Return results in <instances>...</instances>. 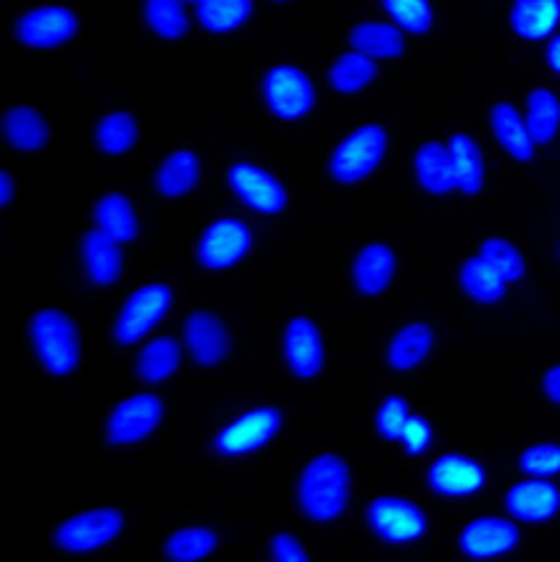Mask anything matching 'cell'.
Listing matches in <instances>:
<instances>
[{"label":"cell","mask_w":560,"mask_h":562,"mask_svg":"<svg viewBox=\"0 0 560 562\" xmlns=\"http://www.w3.org/2000/svg\"><path fill=\"white\" fill-rule=\"evenodd\" d=\"M350 499V468L335 452L316 454L298 481L300 510L318 524H332Z\"/></svg>","instance_id":"obj_1"},{"label":"cell","mask_w":560,"mask_h":562,"mask_svg":"<svg viewBox=\"0 0 560 562\" xmlns=\"http://www.w3.org/2000/svg\"><path fill=\"white\" fill-rule=\"evenodd\" d=\"M30 337L40 366L53 376H69L79 366V329L64 311H37L32 316Z\"/></svg>","instance_id":"obj_2"},{"label":"cell","mask_w":560,"mask_h":562,"mask_svg":"<svg viewBox=\"0 0 560 562\" xmlns=\"http://www.w3.org/2000/svg\"><path fill=\"white\" fill-rule=\"evenodd\" d=\"M387 153V132L379 124H363L339 143L329 158V173L339 184H358L379 169Z\"/></svg>","instance_id":"obj_3"},{"label":"cell","mask_w":560,"mask_h":562,"mask_svg":"<svg viewBox=\"0 0 560 562\" xmlns=\"http://www.w3.org/2000/svg\"><path fill=\"white\" fill-rule=\"evenodd\" d=\"M175 303V292L166 284L139 286L130 294V300L119 311L116 324H113V337L119 345H135L150 329L161 324L166 313Z\"/></svg>","instance_id":"obj_4"},{"label":"cell","mask_w":560,"mask_h":562,"mask_svg":"<svg viewBox=\"0 0 560 562\" xmlns=\"http://www.w3.org/2000/svg\"><path fill=\"white\" fill-rule=\"evenodd\" d=\"M366 524L387 544H413L426 533V513L405 497H377L366 510Z\"/></svg>","instance_id":"obj_5"},{"label":"cell","mask_w":560,"mask_h":562,"mask_svg":"<svg viewBox=\"0 0 560 562\" xmlns=\"http://www.w3.org/2000/svg\"><path fill=\"white\" fill-rule=\"evenodd\" d=\"M266 109L282 122H300L316 103L311 77L295 66H275L264 79Z\"/></svg>","instance_id":"obj_6"},{"label":"cell","mask_w":560,"mask_h":562,"mask_svg":"<svg viewBox=\"0 0 560 562\" xmlns=\"http://www.w3.org/2000/svg\"><path fill=\"white\" fill-rule=\"evenodd\" d=\"M282 428V413L275 407H256L226 424L213 439V450L222 458H243L269 445Z\"/></svg>","instance_id":"obj_7"},{"label":"cell","mask_w":560,"mask_h":562,"mask_svg":"<svg viewBox=\"0 0 560 562\" xmlns=\"http://www.w3.org/2000/svg\"><path fill=\"white\" fill-rule=\"evenodd\" d=\"M122 528V513L113 510V507H100V510L77 513L66 518L53 533V544L61 552H90L116 539Z\"/></svg>","instance_id":"obj_8"},{"label":"cell","mask_w":560,"mask_h":562,"mask_svg":"<svg viewBox=\"0 0 560 562\" xmlns=\"http://www.w3.org/2000/svg\"><path fill=\"white\" fill-rule=\"evenodd\" d=\"M253 232L239 218H219L203 232L198 243V263L209 271L237 266L250 252Z\"/></svg>","instance_id":"obj_9"},{"label":"cell","mask_w":560,"mask_h":562,"mask_svg":"<svg viewBox=\"0 0 560 562\" xmlns=\"http://www.w3.org/2000/svg\"><path fill=\"white\" fill-rule=\"evenodd\" d=\"M13 35L26 48H61L77 35V16L64 5H40L16 19Z\"/></svg>","instance_id":"obj_10"},{"label":"cell","mask_w":560,"mask_h":562,"mask_svg":"<svg viewBox=\"0 0 560 562\" xmlns=\"http://www.w3.org/2000/svg\"><path fill=\"white\" fill-rule=\"evenodd\" d=\"M164 418V403L156 394H135V397L124 400L116 405V411L109 418V434L111 445H135L143 441L156 431Z\"/></svg>","instance_id":"obj_11"},{"label":"cell","mask_w":560,"mask_h":562,"mask_svg":"<svg viewBox=\"0 0 560 562\" xmlns=\"http://www.w3.org/2000/svg\"><path fill=\"white\" fill-rule=\"evenodd\" d=\"M518 541H522V531H518V526L513 520L484 515V518H477L463 526L461 537H458V550L466 558L492 560L516 550Z\"/></svg>","instance_id":"obj_12"},{"label":"cell","mask_w":560,"mask_h":562,"mask_svg":"<svg viewBox=\"0 0 560 562\" xmlns=\"http://www.w3.org/2000/svg\"><path fill=\"white\" fill-rule=\"evenodd\" d=\"M426 484L439 497H471L482 492L486 484V471L479 460L469 454H443L426 471Z\"/></svg>","instance_id":"obj_13"},{"label":"cell","mask_w":560,"mask_h":562,"mask_svg":"<svg viewBox=\"0 0 560 562\" xmlns=\"http://www.w3.org/2000/svg\"><path fill=\"white\" fill-rule=\"evenodd\" d=\"M226 182H229L235 195L245 205L258 213H279L287 205V192L275 173H269L256 164H235L226 171Z\"/></svg>","instance_id":"obj_14"},{"label":"cell","mask_w":560,"mask_h":562,"mask_svg":"<svg viewBox=\"0 0 560 562\" xmlns=\"http://www.w3.org/2000/svg\"><path fill=\"white\" fill-rule=\"evenodd\" d=\"M184 347L198 366H222L229 355V331L224 321L209 311H195L182 324Z\"/></svg>","instance_id":"obj_15"},{"label":"cell","mask_w":560,"mask_h":562,"mask_svg":"<svg viewBox=\"0 0 560 562\" xmlns=\"http://www.w3.org/2000/svg\"><path fill=\"white\" fill-rule=\"evenodd\" d=\"M284 358L298 379H316L324 368V339L311 318H292L284 326Z\"/></svg>","instance_id":"obj_16"},{"label":"cell","mask_w":560,"mask_h":562,"mask_svg":"<svg viewBox=\"0 0 560 562\" xmlns=\"http://www.w3.org/2000/svg\"><path fill=\"white\" fill-rule=\"evenodd\" d=\"M505 510L522 524H545L560 513V490L548 479L531 476L505 494Z\"/></svg>","instance_id":"obj_17"},{"label":"cell","mask_w":560,"mask_h":562,"mask_svg":"<svg viewBox=\"0 0 560 562\" xmlns=\"http://www.w3.org/2000/svg\"><path fill=\"white\" fill-rule=\"evenodd\" d=\"M397 269V258L390 245H366L352 260V284L366 297H379L392 284Z\"/></svg>","instance_id":"obj_18"},{"label":"cell","mask_w":560,"mask_h":562,"mask_svg":"<svg viewBox=\"0 0 560 562\" xmlns=\"http://www.w3.org/2000/svg\"><path fill=\"white\" fill-rule=\"evenodd\" d=\"M490 124L492 135L503 147L505 153L513 160H522V164H529L535 158V139H531L529 126H526V119L516 111V105L511 103H495L490 111Z\"/></svg>","instance_id":"obj_19"},{"label":"cell","mask_w":560,"mask_h":562,"mask_svg":"<svg viewBox=\"0 0 560 562\" xmlns=\"http://www.w3.org/2000/svg\"><path fill=\"white\" fill-rule=\"evenodd\" d=\"M82 263H85V273H88V279L98 286L116 284L124 269V258H122V250H119V243L100 229L90 232L88 237H85Z\"/></svg>","instance_id":"obj_20"},{"label":"cell","mask_w":560,"mask_h":562,"mask_svg":"<svg viewBox=\"0 0 560 562\" xmlns=\"http://www.w3.org/2000/svg\"><path fill=\"white\" fill-rule=\"evenodd\" d=\"M413 171L422 190L429 195H448L456 190V171H452L448 145L424 143L413 156Z\"/></svg>","instance_id":"obj_21"},{"label":"cell","mask_w":560,"mask_h":562,"mask_svg":"<svg viewBox=\"0 0 560 562\" xmlns=\"http://www.w3.org/2000/svg\"><path fill=\"white\" fill-rule=\"evenodd\" d=\"M432 347H435V331L422 321H413V324L403 326L387 345V366L400 373L413 371L429 358Z\"/></svg>","instance_id":"obj_22"},{"label":"cell","mask_w":560,"mask_h":562,"mask_svg":"<svg viewBox=\"0 0 560 562\" xmlns=\"http://www.w3.org/2000/svg\"><path fill=\"white\" fill-rule=\"evenodd\" d=\"M560 24V0H516L511 26L522 40H548Z\"/></svg>","instance_id":"obj_23"},{"label":"cell","mask_w":560,"mask_h":562,"mask_svg":"<svg viewBox=\"0 0 560 562\" xmlns=\"http://www.w3.org/2000/svg\"><path fill=\"white\" fill-rule=\"evenodd\" d=\"M3 135L13 150L35 153L43 150L51 139L48 122L30 105H13L3 116Z\"/></svg>","instance_id":"obj_24"},{"label":"cell","mask_w":560,"mask_h":562,"mask_svg":"<svg viewBox=\"0 0 560 562\" xmlns=\"http://www.w3.org/2000/svg\"><path fill=\"white\" fill-rule=\"evenodd\" d=\"M448 150L456 171V190H461L463 195H479L484 187V158L477 139L458 132L448 139Z\"/></svg>","instance_id":"obj_25"},{"label":"cell","mask_w":560,"mask_h":562,"mask_svg":"<svg viewBox=\"0 0 560 562\" xmlns=\"http://www.w3.org/2000/svg\"><path fill=\"white\" fill-rule=\"evenodd\" d=\"M458 281H461V290L469 294L473 303L482 305L500 303L505 297V290H508V281L500 277L495 266L490 260H484L479 252L461 266Z\"/></svg>","instance_id":"obj_26"},{"label":"cell","mask_w":560,"mask_h":562,"mask_svg":"<svg viewBox=\"0 0 560 562\" xmlns=\"http://www.w3.org/2000/svg\"><path fill=\"white\" fill-rule=\"evenodd\" d=\"M350 45L369 58H397L405 50V37L397 24L361 22L350 30Z\"/></svg>","instance_id":"obj_27"},{"label":"cell","mask_w":560,"mask_h":562,"mask_svg":"<svg viewBox=\"0 0 560 562\" xmlns=\"http://www.w3.org/2000/svg\"><path fill=\"white\" fill-rule=\"evenodd\" d=\"M200 179V160L192 150H177L158 166L156 190L164 198H184L195 190Z\"/></svg>","instance_id":"obj_28"},{"label":"cell","mask_w":560,"mask_h":562,"mask_svg":"<svg viewBox=\"0 0 560 562\" xmlns=\"http://www.w3.org/2000/svg\"><path fill=\"white\" fill-rule=\"evenodd\" d=\"M526 126L535 145H548L560 130V100L552 90L537 87L526 98Z\"/></svg>","instance_id":"obj_29"},{"label":"cell","mask_w":560,"mask_h":562,"mask_svg":"<svg viewBox=\"0 0 560 562\" xmlns=\"http://www.w3.org/2000/svg\"><path fill=\"white\" fill-rule=\"evenodd\" d=\"M96 224L103 234H109L116 243H132L137 237V216L132 203L124 195H103L96 205Z\"/></svg>","instance_id":"obj_30"},{"label":"cell","mask_w":560,"mask_h":562,"mask_svg":"<svg viewBox=\"0 0 560 562\" xmlns=\"http://www.w3.org/2000/svg\"><path fill=\"white\" fill-rule=\"evenodd\" d=\"M326 79H329L332 90L343 92V95H352V92L366 90V87L377 79V64H373V58L363 56V53L358 50L343 53V56L329 66Z\"/></svg>","instance_id":"obj_31"},{"label":"cell","mask_w":560,"mask_h":562,"mask_svg":"<svg viewBox=\"0 0 560 562\" xmlns=\"http://www.w3.org/2000/svg\"><path fill=\"white\" fill-rule=\"evenodd\" d=\"M179 360H182V350H179L175 339H153V342H148L139 350L135 373L139 381H145V384H156V381L169 379L171 373L177 371Z\"/></svg>","instance_id":"obj_32"},{"label":"cell","mask_w":560,"mask_h":562,"mask_svg":"<svg viewBox=\"0 0 560 562\" xmlns=\"http://www.w3.org/2000/svg\"><path fill=\"white\" fill-rule=\"evenodd\" d=\"M253 13V0H198V22L209 32L239 30Z\"/></svg>","instance_id":"obj_33"},{"label":"cell","mask_w":560,"mask_h":562,"mask_svg":"<svg viewBox=\"0 0 560 562\" xmlns=\"http://www.w3.org/2000/svg\"><path fill=\"white\" fill-rule=\"evenodd\" d=\"M137 143V122L130 113H109L96 126V145L105 156H122Z\"/></svg>","instance_id":"obj_34"},{"label":"cell","mask_w":560,"mask_h":562,"mask_svg":"<svg viewBox=\"0 0 560 562\" xmlns=\"http://www.w3.org/2000/svg\"><path fill=\"white\" fill-rule=\"evenodd\" d=\"M219 537L211 528H179L166 539L164 552L169 560L177 562H195L209 558L211 552H216Z\"/></svg>","instance_id":"obj_35"},{"label":"cell","mask_w":560,"mask_h":562,"mask_svg":"<svg viewBox=\"0 0 560 562\" xmlns=\"http://www.w3.org/2000/svg\"><path fill=\"white\" fill-rule=\"evenodd\" d=\"M143 16L158 37L179 40L187 35V13L182 0H145Z\"/></svg>","instance_id":"obj_36"},{"label":"cell","mask_w":560,"mask_h":562,"mask_svg":"<svg viewBox=\"0 0 560 562\" xmlns=\"http://www.w3.org/2000/svg\"><path fill=\"white\" fill-rule=\"evenodd\" d=\"M382 5L392 22L411 35H426L435 24V11H432L429 0H382Z\"/></svg>","instance_id":"obj_37"},{"label":"cell","mask_w":560,"mask_h":562,"mask_svg":"<svg viewBox=\"0 0 560 562\" xmlns=\"http://www.w3.org/2000/svg\"><path fill=\"white\" fill-rule=\"evenodd\" d=\"M479 256L490 260V263L497 269L500 277L508 281V284H516V281L524 279L526 273L524 256L518 252V247H513L508 243V239H500V237L484 239L482 247H479Z\"/></svg>","instance_id":"obj_38"},{"label":"cell","mask_w":560,"mask_h":562,"mask_svg":"<svg viewBox=\"0 0 560 562\" xmlns=\"http://www.w3.org/2000/svg\"><path fill=\"white\" fill-rule=\"evenodd\" d=\"M518 468L529 476L552 479L560 473V445H531L518 454Z\"/></svg>","instance_id":"obj_39"},{"label":"cell","mask_w":560,"mask_h":562,"mask_svg":"<svg viewBox=\"0 0 560 562\" xmlns=\"http://www.w3.org/2000/svg\"><path fill=\"white\" fill-rule=\"evenodd\" d=\"M411 418V407L405 403V397H397V394H392V397H387L382 405H379L377 411V418H373V426H377L379 437L387 439V441H400L403 437V428L408 424Z\"/></svg>","instance_id":"obj_40"},{"label":"cell","mask_w":560,"mask_h":562,"mask_svg":"<svg viewBox=\"0 0 560 562\" xmlns=\"http://www.w3.org/2000/svg\"><path fill=\"white\" fill-rule=\"evenodd\" d=\"M432 437H435V434H432L429 420L424 416H411L408 424L403 428V437H400V441H403L405 452L408 454H424L429 450Z\"/></svg>","instance_id":"obj_41"},{"label":"cell","mask_w":560,"mask_h":562,"mask_svg":"<svg viewBox=\"0 0 560 562\" xmlns=\"http://www.w3.org/2000/svg\"><path fill=\"white\" fill-rule=\"evenodd\" d=\"M271 558L279 562H305L309 560V552L303 550L300 539L292 537V533H277L271 539Z\"/></svg>","instance_id":"obj_42"},{"label":"cell","mask_w":560,"mask_h":562,"mask_svg":"<svg viewBox=\"0 0 560 562\" xmlns=\"http://www.w3.org/2000/svg\"><path fill=\"white\" fill-rule=\"evenodd\" d=\"M542 392L552 405H560V363L545 371L542 376Z\"/></svg>","instance_id":"obj_43"},{"label":"cell","mask_w":560,"mask_h":562,"mask_svg":"<svg viewBox=\"0 0 560 562\" xmlns=\"http://www.w3.org/2000/svg\"><path fill=\"white\" fill-rule=\"evenodd\" d=\"M545 58H548V64H550V69L556 71V74H560V35H556L548 43V53H545Z\"/></svg>","instance_id":"obj_44"},{"label":"cell","mask_w":560,"mask_h":562,"mask_svg":"<svg viewBox=\"0 0 560 562\" xmlns=\"http://www.w3.org/2000/svg\"><path fill=\"white\" fill-rule=\"evenodd\" d=\"M13 200V182H11V173L3 171L0 173V205H9Z\"/></svg>","instance_id":"obj_45"},{"label":"cell","mask_w":560,"mask_h":562,"mask_svg":"<svg viewBox=\"0 0 560 562\" xmlns=\"http://www.w3.org/2000/svg\"><path fill=\"white\" fill-rule=\"evenodd\" d=\"M275 3H287V0H275Z\"/></svg>","instance_id":"obj_46"},{"label":"cell","mask_w":560,"mask_h":562,"mask_svg":"<svg viewBox=\"0 0 560 562\" xmlns=\"http://www.w3.org/2000/svg\"><path fill=\"white\" fill-rule=\"evenodd\" d=\"M558 258H560V245H558Z\"/></svg>","instance_id":"obj_47"},{"label":"cell","mask_w":560,"mask_h":562,"mask_svg":"<svg viewBox=\"0 0 560 562\" xmlns=\"http://www.w3.org/2000/svg\"><path fill=\"white\" fill-rule=\"evenodd\" d=\"M195 3H198V0H195Z\"/></svg>","instance_id":"obj_48"}]
</instances>
